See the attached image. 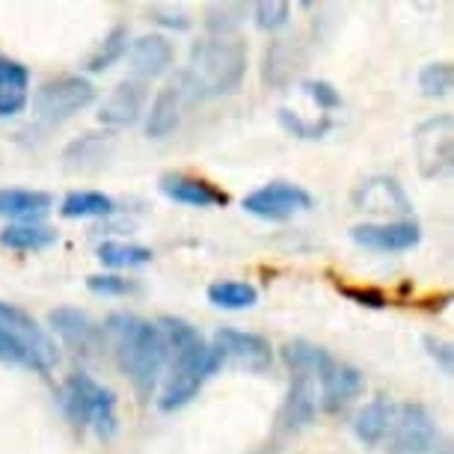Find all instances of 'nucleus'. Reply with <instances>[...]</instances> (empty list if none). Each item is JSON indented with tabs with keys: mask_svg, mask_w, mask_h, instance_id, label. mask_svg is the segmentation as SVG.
I'll list each match as a JSON object with an SVG mask.
<instances>
[{
	"mask_svg": "<svg viewBox=\"0 0 454 454\" xmlns=\"http://www.w3.org/2000/svg\"><path fill=\"white\" fill-rule=\"evenodd\" d=\"M436 451H440V449H436ZM440 454H451V449H449V445H445V449H442Z\"/></svg>",
	"mask_w": 454,
	"mask_h": 454,
	"instance_id": "a19ab883",
	"label": "nucleus"
},
{
	"mask_svg": "<svg viewBox=\"0 0 454 454\" xmlns=\"http://www.w3.org/2000/svg\"><path fill=\"white\" fill-rule=\"evenodd\" d=\"M110 152H114V134L110 131H105V134L90 131V134H83V137H78V140L68 143L63 158L72 169L90 173V169H98V167L107 164Z\"/></svg>",
	"mask_w": 454,
	"mask_h": 454,
	"instance_id": "5701e85b",
	"label": "nucleus"
},
{
	"mask_svg": "<svg viewBox=\"0 0 454 454\" xmlns=\"http://www.w3.org/2000/svg\"><path fill=\"white\" fill-rule=\"evenodd\" d=\"M54 208V196L30 187H0V217L19 223H39Z\"/></svg>",
	"mask_w": 454,
	"mask_h": 454,
	"instance_id": "412c9836",
	"label": "nucleus"
},
{
	"mask_svg": "<svg viewBox=\"0 0 454 454\" xmlns=\"http://www.w3.org/2000/svg\"><path fill=\"white\" fill-rule=\"evenodd\" d=\"M145 101H149V92H145L143 81H137V78L122 81L105 98V105L98 107V122L110 128H128V125L140 122Z\"/></svg>",
	"mask_w": 454,
	"mask_h": 454,
	"instance_id": "a211bd4d",
	"label": "nucleus"
},
{
	"mask_svg": "<svg viewBox=\"0 0 454 454\" xmlns=\"http://www.w3.org/2000/svg\"><path fill=\"white\" fill-rule=\"evenodd\" d=\"M354 244L372 253H410L413 247L422 244V226L407 217V220H387V223H359L350 229Z\"/></svg>",
	"mask_w": 454,
	"mask_h": 454,
	"instance_id": "9d476101",
	"label": "nucleus"
},
{
	"mask_svg": "<svg viewBox=\"0 0 454 454\" xmlns=\"http://www.w3.org/2000/svg\"><path fill=\"white\" fill-rule=\"evenodd\" d=\"M48 324H51V330H54L72 350H78V354H96L101 339H105L98 324L92 321L87 312L74 309V306H57V309H51Z\"/></svg>",
	"mask_w": 454,
	"mask_h": 454,
	"instance_id": "dca6fc26",
	"label": "nucleus"
},
{
	"mask_svg": "<svg viewBox=\"0 0 454 454\" xmlns=\"http://www.w3.org/2000/svg\"><path fill=\"white\" fill-rule=\"evenodd\" d=\"M247 45L241 39H202L191 48L184 72L178 81L191 96V105L229 96L241 87L247 74Z\"/></svg>",
	"mask_w": 454,
	"mask_h": 454,
	"instance_id": "7ed1b4c3",
	"label": "nucleus"
},
{
	"mask_svg": "<svg viewBox=\"0 0 454 454\" xmlns=\"http://www.w3.org/2000/svg\"><path fill=\"white\" fill-rule=\"evenodd\" d=\"M208 303L229 312L253 309L259 303V288L244 279H217L208 286Z\"/></svg>",
	"mask_w": 454,
	"mask_h": 454,
	"instance_id": "bb28decb",
	"label": "nucleus"
},
{
	"mask_svg": "<svg viewBox=\"0 0 454 454\" xmlns=\"http://www.w3.org/2000/svg\"><path fill=\"white\" fill-rule=\"evenodd\" d=\"M303 90H306V96H309L315 105L324 110V116H327L330 110H339L341 107V92L333 87L330 81H306Z\"/></svg>",
	"mask_w": 454,
	"mask_h": 454,
	"instance_id": "e433bc0d",
	"label": "nucleus"
},
{
	"mask_svg": "<svg viewBox=\"0 0 454 454\" xmlns=\"http://www.w3.org/2000/svg\"><path fill=\"white\" fill-rule=\"evenodd\" d=\"M30 101V68L12 57H0V119L19 116Z\"/></svg>",
	"mask_w": 454,
	"mask_h": 454,
	"instance_id": "aec40b11",
	"label": "nucleus"
},
{
	"mask_svg": "<svg viewBox=\"0 0 454 454\" xmlns=\"http://www.w3.org/2000/svg\"><path fill=\"white\" fill-rule=\"evenodd\" d=\"M116 211V200L101 191H72L59 202V214L66 220H96L110 217Z\"/></svg>",
	"mask_w": 454,
	"mask_h": 454,
	"instance_id": "393cba45",
	"label": "nucleus"
},
{
	"mask_svg": "<svg viewBox=\"0 0 454 454\" xmlns=\"http://www.w3.org/2000/svg\"><path fill=\"white\" fill-rule=\"evenodd\" d=\"M279 125L286 128L288 134L300 137V140H321V137L333 128L330 116H324L321 122H309V119H303V116L294 114V110H288V107L279 110Z\"/></svg>",
	"mask_w": 454,
	"mask_h": 454,
	"instance_id": "2f4dec72",
	"label": "nucleus"
},
{
	"mask_svg": "<svg viewBox=\"0 0 454 454\" xmlns=\"http://www.w3.org/2000/svg\"><path fill=\"white\" fill-rule=\"evenodd\" d=\"M339 291L348 300H354L356 306H368V309H387V294L377 288H356V286H339Z\"/></svg>",
	"mask_w": 454,
	"mask_h": 454,
	"instance_id": "4c0bfd02",
	"label": "nucleus"
},
{
	"mask_svg": "<svg viewBox=\"0 0 454 454\" xmlns=\"http://www.w3.org/2000/svg\"><path fill=\"white\" fill-rule=\"evenodd\" d=\"M318 387H321L318 407L324 413H339V410H345L350 401L365 389V377L356 365L339 363L336 359V363L318 377Z\"/></svg>",
	"mask_w": 454,
	"mask_h": 454,
	"instance_id": "f3484780",
	"label": "nucleus"
},
{
	"mask_svg": "<svg viewBox=\"0 0 454 454\" xmlns=\"http://www.w3.org/2000/svg\"><path fill=\"white\" fill-rule=\"evenodd\" d=\"M0 359H4V363H15V365L33 368V372H42V365L36 363V356H33L19 339L10 336V333H6L4 327H0ZM42 374H45V372H42Z\"/></svg>",
	"mask_w": 454,
	"mask_h": 454,
	"instance_id": "c9c22d12",
	"label": "nucleus"
},
{
	"mask_svg": "<svg viewBox=\"0 0 454 454\" xmlns=\"http://www.w3.org/2000/svg\"><path fill=\"white\" fill-rule=\"evenodd\" d=\"M0 327H4L10 336H15L21 341L24 348L36 356V363L42 365V372H51L59 359V350L57 345L51 341V336L45 330L33 321V315H27L24 309H19L15 303H4L0 300Z\"/></svg>",
	"mask_w": 454,
	"mask_h": 454,
	"instance_id": "f8f14e48",
	"label": "nucleus"
},
{
	"mask_svg": "<svg viewBox=\"0 0 454 454\" xmlns=\"http://www.w3.org/2000/svg\"><path fill=\"white\" fill-rule=\"evenodd\" d=\"M451 137H454L451 114H436L416 128L413 140H416V155H419V173L425 178H440L449 173Z\"/></svg>",
	"mask_w": 454,
	"mask_h": 454,
	"instance_id": "1a4fd4ad",
	"label": "nucleus"
},
{
	"mask_svg": "<svg viewBox=\"0 0 454 454\" xmlns=\"http://www.w3.org/2000/svg\"><path fill=\"white\" fill-rule=\"evenodd\" d=\"M392 416H395V404H392L387 395L372 398L354 419L356 440L365 442V445L383 442V440H387V434H389V427H392Z\"/></svg>",
	"mask_w": 454,
	"mask_h": 454,
	"instance_id": "b1692460",
	"label": "nucleus"
},
{
	"mask_svg": "<svg viewBox=\"0 0 454 454\" xmlns=\"http://www.w3.org/2000/svg\"><path fill=\"white\" fill-rule=\"evenodd\" d=\"M250 12L259 30H279V27H286L291 19V4H286V0H262Z\"/></svg>",
	"mask_w": 454,
	"mask_h": 454,
	"instance_id": "72a5a7b5",
	"label": "nucleus"
},
{
	"mask_svg": "<svg viewBox=\"0 0 454 454\" xmlns=\"http://www.w3.org/2000/svg\"><path fill=\"white\" fill-rule=\"evenodd\" d=\"M288 74H291V48L286 42H273L268 54H264V81L270 87H282L288 81Z\"/></svg>",
	"mask_w": 454,
	"mask_h": 454,
	"instance_id": "473e14b6",
	"label": "nucleus"
},
{
	"mask_svg": "<svg viewBox=\"0 0 454 454\" xmlns=\"http://www.w3.org/2000/svg\"><path fill=\"white\" fill-rule=\"evenodd\" d=\"M315 416H318V387H315L312 377L294 374L286 398H282V404L277 410L273 440H291V436H297L315 422Z\"/></svg>",
	"mask_w": 454,
	"mask_h": 454,
	"instance_id": "6e6552de",
	"label": "nucleus"
},
{
	"mask_svg": "<svg viewBox=\"0 0 454 454\" xmlns=\"http://www.w3.org/2000/svg\"><path fill=\"white\" fill-rule=\"evenodd\" d=\"M187 105H191V96L182 87V81H169L164 90L158 92L155 101H152L149 114H145V137L152 140H167L169 134H176L182 128V116Z\"/></svg>",
	"mask_w": 454,
	"mask_h": 454,
	"instance_id": "4468645a",
	"label": "nucleus"
},
{
	"mask_svg": "<svg viewBox=\"0 0 454 454\" xmlns=\"http://www.w3.org/2000/svg\"><path fill=\"white\" fill-rule=\"evenodd\" d=\"M422 345L427 350V356L434 359L436 365H440V372L442 374H451L454 372V350L449 341H442V339H434V336H425L422 339Z\"/></svg>",
	"mask_w": 454,
	"mask_h": 454,
	"instance_id": "58836bf2",
	"label": "nucleus"
},
{
	"mask_svg": "<svg viewBox=\"0 0 454 454\" xmlns=\"http://www.w3.org/2000/svg\"><path fill=\"white\" fill-rule=\"evenodd\" d=\"M57 241V232L45 223H12V226L0 229V244L10 247L15 253H36L48 250Z\"/></svg>",
	"mask_w": 454,
	"mask_h": 454,
	"instance_id": "a878e982",
	"label": "nucleus"
},
{
	"mask_svg": "<svg viewBox=\"0 0 454 454\" xmlns=\"http://www.w3.org/2000/svg\"><path fill=\"white\" fill-rule=\"evenodd\" d=\"M312 202L315 200H312V193L306 191V187L277 178V182H268V184L255 187L253 193H247L241 208L247 214H253V217H259V220L286 223L300 211H309Z\"/></svg>",
	"mask_w": 454,
	"mask_h": 454,
	"instance_id": "0eeeda50",
	"label": "nucleus"
},
{
	"mask_svg": "<svg viewBox=\"0 0 454 454\" xmlns=\"http://www.w3.org/2000/svg\"><path fill=\"white\" fill-rule=\"evenodd\" d=\"M247 4H214L205 12V30L211 33V39H232V33L247 21Z\"/></svg>",
	"mask_w": 454,
	"mask_h": 454,
	"instance_id": "c85d7f7f",
	"label": "nucleus"
},
{
	"mask_svg": "<svg viewBox=\"0 0 454 454\" xmlns=\"http://www.w3.org/2000/svg\"><path fill=\"white\" fill-rule=\"evenodd\" d=\"M149 19L160 24V27L167 30H191V15L182 12V10H167V6H155V10H149Z\"/></svg>",
	"mask_w": 454,
	"mask_h": 454,
	"instance_id": "ea45409f",
	"label": "nucleus"
},
{
	"mask_svg": "<svg viewBox=\"0 0 454 454\" xmlns=\"http://www.w3.org/2000/svg\"><path fill=\"white\" fill-rule=\"evenodd\" d=\"M105 336L114 341L116 363L143 398H152L169 363V348L158 324L131 312H114L105 321Z\"/></svg>",
	"mask_w": 454,
	"mask_h": 454,
	"instance_id": "f03ea898",
	"label": "nucleus"
},
{
	"mask_svg": "<svg viewBox=\"0 0 454 454\" xmlns=\"http://www.w3.org/2000/svg\"><path fill=\"white\" fill-rule=\"evenodd\" d=\"M354 205L359 211L368 214H383V217H398L407 220L413 214V202L404 187L398 184V178L389 176H372L354 191Z\"/></svg>",
	"mask_w": 454,
	"mask_h": 454,
	"instance_id": "ddd939ff",
	"label": "nucleus"
},
{
	"mask_svg": "<svg viewBox=\"0 0 454 454\" xmlns=\"http://www.w3.org/2000/svg\"><path fill=\"white\" fill-rule=\"evenodd\" d=\"M128 48H131V33H128L125 24H116L105 36V42L96 48V54L90 57V72H107L110 66H116L128 54Z\"/></svg>",
	"mask_w": 454,
	"mask_h": 454,
	"instance_id": "c756f323",
	"label": "nucleus"
},
{
	"mask_svg": "<svg viewBox=\"0 0 454 454\" xmlns=\"http://www.w3.org/2000/svg\"><path fill=\"white\" fill-rule=\"evenodd\" d=\"M214 345L220 348L223 359H232L238 368H247V372H268L273 365V348L270 341L259 336V333H247V330H235V327H223L214 333Z\"/></svg>",
	"mask_w": 454,
	"mask_h": 454,
	"instance_id": "9b49d317",
	"label": "nucleus"
},
{
	"mask_svg": "<svg viewBox=\"0 0 454 454\" xmlns=\"http://www.w3.org/2000/svg\"><path fill=\"white\" fill-rule=\"evenodd\" d=\"M389 454H436L440 431L431 410L419 401H404L395 407L389 427Z\"/></svg>",
	"mask_w": 454,
	"mask_h": 454,
	"instance_id": "423d86ee",
	"label": "nucleus"
},
{
	"mask_svg": "<svg viewBox=\"0 0 454 454\" xmlns=\"http://www.w3.org/2000/svg\"><path fill=\"white\" fill-rule=\"evenodd\" d=\"M158 187L167 200H173L178 205H191V208H226L229 205V193L200 176L167 173V176H160Z\"/></svg>",
	"mask_w": 454,
	"mask_h": 454,
	"instance_id": "2eb2a0df",
	"label": "nucleus"
},
{
	"mask_svg": "<svg viewBox=\"0 0 454 454\" xmlns=\"http://www.w3.org/2000/svg\"><path fill=\"white\" fill-rule=\"evenodd\" d=\"M59 407L68 416V422L78 427H92L98 440H114L119 431L116 398L107 387H101L96 377L74 372L63 380L59 389Z\"/></svg>",
	"mask_w": 454,
	"mask_h": 454,
	"instance_id": "20e7f679",
	"label": "nucleus"
},
{
	"mask_svg": "<svg viewBox=\"0 0 454 454\" xmlns=\"http://www.w3.org/2000/svg\"><path fill=\"white\" fill-rule=\"evenodd\" d=\"M155 253L143 244H128V241H105L98 244V262L107 264L114 270H134V268H145Z\"/></svg>",
	"mask_w": 454,
	"mask_h": 454,
	"instance_id": "cd10ccee",
	"label": "nucleus"
},
{
	"mask_svg": "<svg viewBox=\"0 0 454 454\" xmlns=\"http://www.w3.org/2000/svg\"><path fill=\"white\" fill-rule=\"evenodd\" d=\"M96 101V87L83 74H59V78L42 83L33 96V116L39 125L57 128L78 116Z\"/></svg>",
	"mask_w": 454,
	"mask_h": 454,
	"instance_id": "39448f33",
	"label": "nucleus"
},
{
	"mask_svg": "<svg viewBox=\"0 0 454 454\" xmlns=\"http://www.w3.org/2000/svg\"><path fill=\"white\" fill-rule=\"evenodd\" d=\"M87 288L92 294H105V297H125V294H134L137 291V282L134 279H125L119 273H92L87 279Z\"/></svg>",
	"mask_w": 454,
	"mask_h": 454,
	"instance_id": "f704fd0d",
	"label": "nucleus"
},
{
	"mask_svg": "<svg viewBox=\"0 0 454 454\" xmlns=\"http://www.w3.org/2000/svg\"><path fill=\"white\" fill-rule=\"evenodd\" d=\"M173 59H176V48L164 33H145V36L131 42V48H128V63H131L137 81L160 78L173 66Z\"/></svg>",
	"mask_w": 454,
	"mask_h": 454,
	"instance_id": "6ab92c4d",
	"label": "nucleus"
},
{
	"mask_svg": "<svg viewBox=\"0 0 454 454\" xmlns=\"http://www.w3.org/2000/svg\"><path fill=\"white\" fill-rule=\"evenodd\" d=\"M282 359L294 374H306L318 383V377L327 372V368L336 363V356L330 354L327 348L315 345L309 339H288L282 345Z\"/></svg>",
	"mask_w": 454,
	"mask_h": 454,
	"instance_id": "4be33fe9",
	"label": "nucleus"
},
{
	"mask_svg": "<svg viewBox=\"0 0 454 454\" xmlns=\"http://www.w3.org/2000/svg\"><path fill=\"white\" fill-rule=\"evenodd\" d=\"M451 83H454L451 63H427L422 66V72H419V90H422L427 98L449 96Z\"/></svg>",
	"mask_w": 454,
	"mask_h": 454,
	"instance_id": "7c9ffc66",
	"label": "nucleus"
},
{
	"mask_svg": "<svg viewBox=\"0 0 454 454\" xmlns=\"http://www.w3.org/2000/svg\"><path fill=\"white\" fill-rule=\"evenodd\" d=\"M158 327L164 333L169 354H173V368H169V380L164 392H160L158 407L164 413H173V410L187 407L200 395V389L226 365V359H223L220 348L214 341L211 345L205 341V336L191 321L164 315L158 321Z\"/></svg>",
	"mask_w": 454,
	"mask_h": 454,
	"instance_id": "f257e3e1",
	"label": "nucleus"
}]
</instances>
